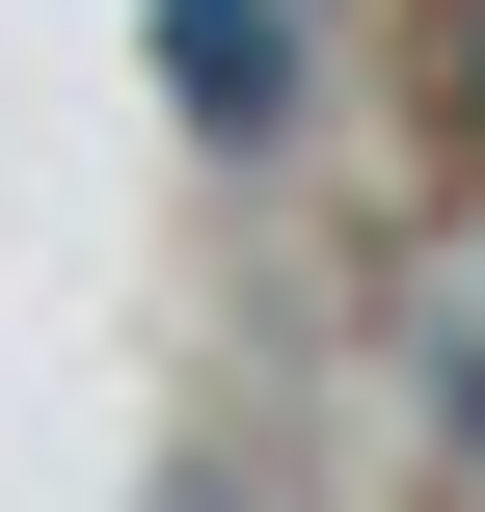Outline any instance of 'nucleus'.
Instances as JSON below:
<instances>
[{"label": "nucleus", "mask_w": 485, "mask_h": 512, "mask_svg": "<svg viewBox=\"0 0 485 512\" xmlns=\"http://www.w3.org/2000/svg\"><path fill=\"white\" fill-rule=\"evenodd\" d=\"M270 54H297V27H270V0H162V81H189V108H216V135H270Z\"/></svg>", "instance_id": "1"}, {"label": "nucleus", "mask_w": 485, "mask_h": 512, "mask_svg": "<svg viewBox=\"0 0 485 512\" xmlns=\"http://www.w3.org/2000/svg\"><path fill=\"white\" fill-rule=\"evenodd\" d=\"M459 135H485V27H459Z\"/></svg>", "instance_id": "2"}]
</instances>
